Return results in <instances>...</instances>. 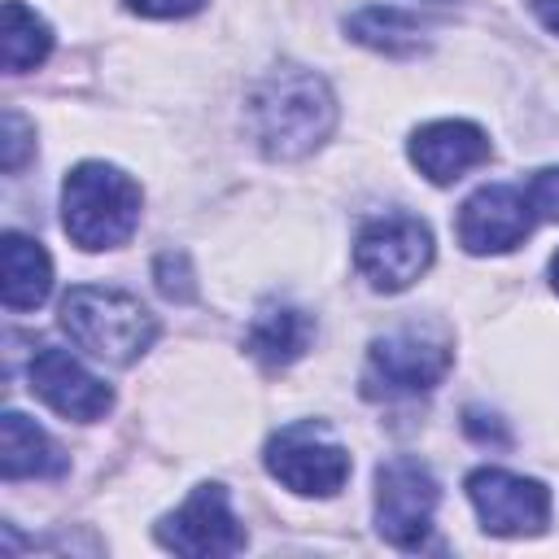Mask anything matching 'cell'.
Here are the masks:
<instances>
[{"mask_svg": "<svg viewBox=\"0 0 559 559\" xmlns=\"http://www.w3.org/2000/svg\"><path fill=\"white\" fill-rule=\"evenodd\" d=\"M52 52V31L48 22L26 9L22 0H4V35H0V57L9 74H26L35 70L44 57Z\"/></svg>", "mask_w": 559, "mask_h": 559, "instance_id": "17", "label": "cell"}, {"mask_svg": "<svg viewBox=\"0 0 559 559\" xmlns=\"http://www.w3.org/2000/svg\"><path fill=\"white\" fill-rule=\"evenodd\" d=\"M245 118H249V131L266 157L293 162V157L314 153L332 135L336 100H332V87L314 70L275 66L249 92Z\"/></svg>", "mask_w": 559, "mask_h": 559, "instance_id": "1", "label": "cell"}, {"mask_svg": "<svg viewBox=\"0 0 559 559\" xmlns=\"http://www.w3.org/2000/svg\"><path fill=\"white\" fill-rule=\"evenodd\" d=\"M157 542L175 555L210 559V555L245 550V528H240L223 485H197L192 498L157 524Z\"/></svg>", "mask_w": 559, "mask_h": 559, "instance_id": "9", "label": "cell"}, {"mask_svg": "<svg viewBox=\"0 0 559 559\" xmlns=\"http://www.w3.org/2000/svg\"><path fill=\"white\" fill-rule=\"evenodd\" d=\"M61 223L79 249H118L140 223V183L105 162H79L61 183Z\"/></svg>", "mask_w": 559, "mask_h": 559, "instance_id": "2", "label": "cell"}, {"mask_svg": "<svg viewBox=\"0 0 559 559\" xmlns=\"http://www.w3.org/2000/svg\"><path fill=\"white\" fill-rule=\"evenodd\" d=\"M31 140H35V127H31L17 109H4V144H0V162H4L9 175H13V170L26 162V153L35 148Z\"/></svg>", "mask_w": 559, "mask_h": 559, "instance_id": "18", "label": "cell"}, {"mask_svg": "<svg viewBox=\"0 0 559 559\" xmlns=\"http://www.w3.org/2000/svg\"><path fill=\"white\" fill-rule=\"evenodd\" d=\"M454 362V345L441 328L406 323L371 341L367 367H362V393L367 397H419L432 393Z\"/></svg>", "mask_w": 559, "mask_h": 559, "instance_id": "4", "label": "cell"}, {"mask_svg": "<svg viewBox=\"0 0 559 559\" xmlns=\"http://www.w3.org/2000/svg\"><path fill=\"white\" fill-rule=\"evenodd\" d=\"M266 472L306 498H332L349 480V450L319 419L284 424L266 441Z\"/></svg>", "mask_w": 559, "mask_h": 559, "instance_id": "5", "label": "cell"}, {"mask_svg": "<svg viewBox=\"0 0 559 559\" xmlns=\"http://www.w3.org/2000/svg\"><path fill=\"white\" fill-rule=\"evenodd\" d=\"M157 288L170 297V301H188L192 293H197V284H192V271H188V258L183 253H162L157 258Z\"/></svg>", "mask_w": 559, "mask_h": 559, "instance_id": "19", "label": "cell"}, {"mask_svg": "<svg viewBox=\"0 0 559 559\" xmlns=\"http://www.w3.org/2000/svg\"><path fill=\"white\" fill-rule=\"evenodd\" d=\"M550 284H555V293H559V253L550 258Z\"/></svg>", "mask_w": 559, "mask_h": 559, "instance_id": "24", "label": "cell"}, {"mask_svg": "<svg viewBox=\"0 0 559 559\" xmlns=\"http://www.w3.org/2000/svg\"><path fill=\"white\" fill-rule=\"evenodd\" d=\"M528 201L542 218H555L559 223V166H546L528 179Z\"/></svg>", "mask_w": 559, "mask_h": 559, "instance_id": "20", "label": "cell"}, {"mask_svg": "<svg viewBox=\"0 0 559 559\" xmlns=\"http://www.w3.org/2000/svg\"><path fill=\"white\" fill-rule=\"evenodd\" d=\"M0 472L4 480H48L66 472V454L57 450V441L26 419L22 411H4L0 419Z\"/></svg>", "mask_w": 559, "mask_h": 559, "instance_id": "14", "label": "cell"}, {"mask_svg": "<svg viewBox=\"0 0 559 559\" xmlns=\"http://www.w3.org/2000/svg\"><path fill=\"white\" fill-rule=\"evenodd\" d=\"M61 328L79 349L109 367L135 362L157 336V319L140 306V297L100 284H79L61 297Z\"/></svg>", "mask_w": 559, "mask_h": 559, "instance_id": "3", "label": "cell"}, {"mask_svg": "<svg viewBox=\"0 0 559 559\" xmlns=\"http://www.w3.org/2000/svg\"><path fill=\"white\" fill-rule=\"evenodd\" d=\"M0 297L9 310H35L52 293V258L39 240L22 231H4L0 240Z\"/></svg>", "mask_w": 559, "mask_h": 559, "instance_id": "15", "label": "cell"}, {"mask_svg": "<svg viewBox=\"0 0 559 559\" xmlns=\"http://www.w3.org/2000/svg\"><path fill=\"white\" fill-rule=\"evenodd\" d=\"M354 266L376 293H402L432 266V231L411 214H380L362 223Z\"/></svg>", "mask_w": 559, "mask_h": 559, "instance_id": "6", "label": "cell"}, {"mask_svg": "<svg viewBox=\"0 0 559 559\" xmlns=\"http://www.w3.org/2000/svg\"><path fill=\"white\" fill-rule=\"evenodd\" d=\"M463 428H467V437H476V441H493V445H507V432H502V424H498V415H485V411H463Z\"/></svg>", "mask_w": 559, "mask_h": 559, "instance_id": "22", "label": "cell"}, {"mask_svg": "<svg viewBox=\"0 0 559 559\" xmlns=\"http://www.w3.org/2000/svg\"><path fill=\"white\" fill-rule=\"evenodd\" d=\"M528 231H533V201L511 183H485L459 210V245L467 253H507Z\"/></svg>", "mask_w": 559, "mask_h": 559, "instance_id": "10", "label": "cell"}, {"mask_svg": "<svg viewBox=\"0 0 559 559\" xmlns=\"http://www.w3.org/2000/svg\"><path fill=\"white\" fill-rule=\"evenodd\" d=\"M411 162L432 183H454L472 166L489 162V135L476 122L441 118V122H428V127H419L411 135Z\"/></svg>", "mask_w": 559, "mask_h": 559, "instance_id": "12", "label": "cell"}, {"mask_svg": "<svg viewBox=\"0 0 559 559\" xmlns=\"http://www.w3.org/2000/svg\"><path fill=\"white\" fill-rule=\"evenodd\" d=\"M310 336H314V319H310L306 310H297V306H288V301H262L258 314L249 319L245 345H249V354H253L262 367L280 371V367L297 362V358L310 349Z\"/></svg>", "mask_w": 559, "mask_h": 559, "instance_id": "13", "label": "cell"}, {"mask_svg": "<svg viewBox=\"0 0 559 559\" xmlns=\"http://www.w3.org/2000/svg\"><path fill=\"white\" fill-rule=\"evenodd\" d=\"M437 480L419 459H389L376 472V528L397 550H419L432 533Z\"/></svg>", "mask_w": 559, "mask_h": 559, "instance_id": "7", "label": "cell"}, {"mask_svg": "<svg viewBox=\"0 0 559 559\" xmlns=\"http://www.w3.org/2000/svg\"><path fill=\"white\" fill-rule=\"evenodd\" d=\"M205 0H127L131 13H144V17H188L197 13Z\"/></svg>", "mask_w": 559, "mask_h": 559, "instance_id": "21", "label": "cell"}, {"mask_svg": "<svg viewBox=\"0 0 559 559\" xmlns=\"http://www.w3.org/2000/svg\"><path fill=\"white\" fill-rule=\"evenodd\" d=\"M533 13L542 17V26H546V31H555V35H559V0H533Z\"/></svg>", "mask_w": 559, "mask_h": 559, "instance_id": "23", "label": "cell"}, {"mask_svg": "<svg viewBox=\"0 0 559 559\" xmlns=\"http://www.w3.org/2000/svg\"><path fill=\"white\" fill-rule=\"evenodd\" d=\"M467 498L493 537H528L550 520V489L533 476H515L502 467H476L467 476Z\"/></svg>", "mask_w": 559, "mask_h": 559, "instance_id": "8", "label": "cell"}, {"mask_svg": "<svg viewBox=\"0 0 559 559\" xmlns=\"http://www.w3.org/2000/svg\"><path fill=\"white\" fill-rule=\"evenodd\" d=\"M26 376H31L35 397H44V402H48L57 415H66V419L92 424V419H100V415L114 406L109 384H105V380H96L79 358H70V354H66V349H57V345L35 349V358H31Z\"/></svg>", "mask_w": 559, "mask_h": 559, "instance_id": "11", "label": "cell"}, {"mask_svg": "<svg viewBox=\"0 0 559 559\" xmlns=\"http://www.w3.org/2000/svg\"><path fill=\"white\" fill-rule=\"evenodd\" d=\"M345 31L349 39L376 48V52H389V57H411L419 52L428 39H424V22L397 4H367L358 13L345 17Z\"/></svg>", "mask_w": 559, "mask_h": 559, "instance_id": "16", "label": "cell"}]
</instances>
